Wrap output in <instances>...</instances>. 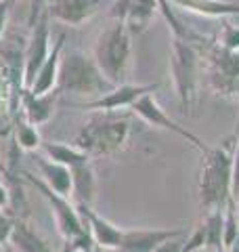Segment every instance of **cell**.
I'll use <instances>...</instances> for the list:
<instances>
[{"instance_id":"cell-39","label":"cell","mask_w":239,"mask_h":252,"mask_svg":"<svg viewBox=\"0 0 239 252\" xmlns=\"http://www.w3.org/2000/svg\"><path fill=\"white\" fill-rule=\"evenodd\" d=\"M0 252H6V248H4V246H0Z\"/></svg>"},{"instance_id":"cell-20","label":"cell","mask_w":239,"mask_h":252,"mask_svg":"<svg viewBox=\"0 0 239 252\" xmlns=\"http://www.w3.org/2000/svg\"><path fill=\"white\" fill-rule=\"evenodd\" d=\"M40 149H42L44 156L49 158V160L65 164V166H69V168L92 160V158L86 152H82L78 145H67V143H61V141H49V143H42Z\"/></svg>"},{"instance_id":"cell-35","label":"cell","mask_w":239,"mask_h":252,"mask_svg":"<svg viewBox=\"0 0 239 252\" xmlns=\"http://www.w3.org/2000/svg\"><path fill=\"white\" fill-rule=\"evenodd\" d=\"M231 137H239V120H237V124H235V130H233V135H231Z\"/></svg>"},{"instance_id":"cell-25","label":"cell","mask_w":239,"mask_h":252,"mask_svg":"<svg viewBox=\"0 0 239 252\" xmlns=\"http://www.w3.org/2000/svg\"><path fill=\"white\" fill-rule=\"evenodd\" d=\"M237 238H239V215H237L235 198H231L225 208V227H222V244H225V250Z\"/></svg>"},{"instance_id":"cell-23","label":"cell","mask_w":239,"mask_h":252,"mask_svg":"<svg viewBox=\"0 0 239 252\" xmlns=\"http://www.w3.org/2000/svg\"><path fill=\"white\" fill-rule=\"evenodd\" d=\"M13 139L21 149L26 152H36L42 145V137L34 124H30L21 114L13 118Z\"/></svg>"},{"instance_id":"cell-13","label":"cell","mask_w":239,"mask_h":252,"mask_svg":"<svg viewBox=\"0 0 239 252\" xmlns=\"http://www.w3.org/2000/svg\"><path fill=\"white\" fill-rule=\"evenodd\" d=\"M187 233L185 227H172V229H124L120 248L122 252H153L159 244Z\"/></svg>"},{"instance_id":"cell-2","label":"cell","mask_w":239,"mask_h":252,"mask_svg":"<svg viewBox=\"0 0 239 252\" xmlns=\"http://www.w3.org/2000/svg\"><path fill=\"white\" fill-rule=\"evenodd\" d=\"M233 145L235 137H229L204 154L199 170V204L206 212L225 210L227 202L233 198Z\"/></svg>"},{"instance_id":"cell-1","label":"cell","mask_w":239,"mask_h":252,"mask_svg":"<svg viewBox=\"0 0 239 252\" xmlns=\"http://www.w3.org/2000/svg\"><path fill=\"white\" fill-rule=\"evenodd\" d=\"M134 114L116 112H97L80 126L76 135V145L90 158L116 156L130 145L134 132H139Z\"/></svg>"},{"instance_id":"cell-18","label":"cell","mask_w":239,"mask_h":252,"mask_svg":"<svg viewBox=\"0 0 239 252\" xmlns=\"http://www.w3.org/2000/svg\"><path fill=\"white\" fill-rule=\"evenodd\" d=\"M71 195L78 204H90L97 198V172L92 162H84L71 168Z\"/></svg>"},{"instance_id":"cell-22","label":"cell","mask_w":239,"mask_h":252,"mask_svg":"<svg viewBox=\"0 0 239 252\" xmlns=\"http://www.w3.org/2000/svg\"><path fill=\"white\" fill-rule=\"evenodd\" d=\"M19 105H21V94L17 93V89L13 84L9 65L0 57V112H6L13 120L19 114Z\"/></svg>"},{"instance_id":"cell-30","label":"cell","mask_w":239,"mask_h":252,"mask_svg":"<svg viewBox=\"0 0 239 252\" xmlns=\"http://www.w3.org/2000/svg\"><path fill=\"white\" fill-rule=\"evenodd\" d=\"M231 191H233V198L239 193V137L233 145V185H231Z\"/></svg>"},{"instance_id":"cell-7","label":"cell","mask_w":239,"mask_h":252,"mask_svg":"<svg viewBox=\"0 0 239 252\" xmlns=\"http://www.w3.org/2000/svg\"><path fill=\"white\" fill-rule=\"evenodd\" d=\"M23 177H26L31 183V187L38 189L40 195L46 200V204H49V208H51L53 217H55V225H57V229H59L63 240L71 242V240L80 238L84 231L90 229L89 223H86V219L80 215L78 208L69 202V198H65V195H61L57 191H53V189L46 185L42 179H36L34 175H30V172H26Z\"/></svg>"},{"instance_id":"cell-33","label":"cell","mask_w":239,"mask_h":252,"mask_svg":"<svg viewBox=\"0 0 239 252\" xmlns=\"http://www.w3.org/2000/svg\"><path fill=\"white\" fill-rule=\"evenodd\" d=\"M11 204V187L0 181V210H4Z\"/></svg>"},{"instance_id":"cell-27","label":"cell","mask_w":239,"mask_h":252,"mask_svg":"<svg viewBox=\"0 0 239 252\" xmlns=\"http://www.w3.org/2000/svg\"><path fill=\"white\" fill-rule=\"evenodd\" d=\"M185 238H187V233L166 240V242L159 244V246H157L153 252H182V246H185Z\"/></svg>"},{"instance_id":"cell-38","label":"cell","mask_w":239,"mask_h":252,"mask_svg":"<svg viewBox=\"0 0 239 252\" xmlns=\"http://www.w3.org/2000/svg\"><path fill=\"white\" fill-rule=\"evenodd\" d=\"M94 252H107V250H105V248H99V246H97V248H94Z\"/></svg>"},{"instance_id":"cell-16","label":"cell","mask_w":239,"mask_h":252,"mask_svg":"<svg viewBox=\"0 0 239 252\" xmlns=\"http://www.w3.org/2000/svg\"><path fill=\"white\" fill-rule=\"evenodd\" d=\"M170 4L212 19H227L235 15L239 17V2H229V0H170Z\"/></svg>"},{"instance_id":"cell-24","label":"cell","mask_w":239,"mask_h":252,"mask_svg":"<svg viewBox=\"0 0 239 252\" xmlns=\"http://www.w3.org/2000/svg\"><path fill=\"white\" fill-rule=\"evenodd\" d=\"M202 223L206 227V246L212 248V250H216V252H225V244H222L225 210H208Z\"/></svg>"},{"instance_id":"cell-14","label":"cell","mask_w":239,"mask_h":252,"mask_svg":"<svg viewBox=\"0 0 239 252\" xmlns=\"http://www.w3.org/2000/svg\"><path fill=\"white\" fill-rule=\"evenodd\" d=\"M76 208H78L80 215L86 219V223H89V227H90V233H92V240L99 248H105V250L120 248L124 229H120L118 225H114L103 215H99L90 204H78Z\"/></svg>"},{"instance_id":"cell-28","label":"cell","mask_w":239,"mask_h":252,"mask_svg":"<svg viewBox=\"0 0 239 252\" xmlns=\"http://www.w3.org/2000/svg\"><path fill=\"white\" fill-rule=\"evenodd\" d=\"M13 225H15V219H11L9 215H4V212H0V246L9 244Z\"/></svg>"},{"instance_id":"cell-15","label":"cell","mask_w":239,"mask_h":252,"mask_svg":"<svg viewBox=\"0 0 239 252\" xmlns=\"http://www.w3.org/2000/svg\"><path fill=\"white\" fill-rule=\"evenodd\" d=\"M63 44H65V34H59L57 40H55L53 49L49 53V57L42 63V67L38 69V74L34 78V84L30 86L31 93L36 94H42V93H49L53 89H57V82H59V67H61V57H63Z\"/></svg>"},{"instance_id":"cell-31","label":"cell","mask_w":239,"mask_h":252,"mask_svg":"<svg viewBox=\"0 0 239 252\" xmlns=\"http://www.w3.org/2000/svg\"><path fill=\"white\" fill-rule=\"evenodd\" d=\"M13 4H15V0H2L0 2V38L4 36L6 26H9V15H11Z\"/></svg>"},{"instance_id":"cell-37","label":"cell","mask_w":239,"mask_h":252,"mask_svg":"<svg viewBox=\"0 0 239 252\" xmlns=\"http://www.w3.org/2000/svg\"><path fill=\"white\" fill-rule=\"evenodd\" d=\"M4 248H6V252H17V250H13V248L9 246V244H4Z\"/></svg>"},{"instance_id":"cell-36","label":"cell","mask_w":239,"mask_h":252,"mask_svg":"<svg viewBox=\"0 0 239 252\" xmlns=\"http://www.w3.org/2000/svg\"><path fill=\"white\" fill-rule=\"evenodd\" d=\"M235 204H237V215H239V193L235 195Z\"/></svg>"},{"instance_id":"cell-26","label":"cell","mask_w":239,"mask_h":252,"mask_svg":"<svg viewBox=\"0 0 239 252\" xmlns=\"http://www.w3.org/2000/svg\"><path fill=\"white\" fill-rule=\"evenodd\" d=\"M218 44H222L229 51H237L239 53V26H233L231 21L222 19L220 26V34H218Z\"/></svg>"},{"instance_id":"cell-6","label":"cell","mask_w":239,"mask_h":252,"mask_svg":"<svg viewBox=\"0 0 239 252\" xmlns=\"http://www.w3.org/2000/svg\"><path fill=\"white\" fill-rule=\"evenodd\" d=\"M189 42L197 46V51L202 53L206 65H208L212 91L222 97L239 99V53L225 49L222 44H218V40L204 38L197 32Z\"/></svg>"},{"instance_id":"cell-9","label":"cell","mask_w":239,"mask_h":252,"mask_svg":"<svg viewBox=\"0 0 239 252\" xmlns=\"http://www.w3.org/2000/svg\"><path fill=\"white\" fill-rule=\"evenodd\" d=\"M49 13H42L38 17V21L31 26V34L26 42V55H23V82L26 89H30L34 84V78L38 74V69L42 67V63L49 57V53L53 49L51 44V26H49Z\"/></svg>"},{"instance_id":"cell-10","label":"cell","mask_w":239,"mask_h":252,"mask_svg":"<svg viewBox=\"0 0 239 252\" xmlns=\"http://www.w3.org/2000/svg\"><path fill=\"white\" fill-rule=\"evenodd\" d=\"M109 4L111 0H49L44 11L49 13L53 21L63 23V26L80 28L92 17H97Z\"/></svg>"},{"instance_id":"cell-11","label":"cell","mask_w":239,"mask_h":252,"mask_svg":"<svg viewBox=\"0 0 239 252\" xmlns=\"http://www.w3.org/2000/svg\"><path fill=\"white\" fill-rule=\"evenodd\" d=\"M159 86H162L159 82H153V84H130V82H124V84L114 86V89H111L109 93H105L103 97L86 101V103H82L80 107L82 109H94V112H116V109L130 107L134 101L143 97V94L155 93Z\"/></svg>"},{"instance_id":"cell-19","label":"cell","mask_w":239,"mask_h":252,"mask_svg":"<svg viewBox=\"0 0 239 252\" xmlns=\"http://www.w3.org/2000/svg\"><path fill=\"white\" fill-rule=\"evenodd\" d=\"M36 164H38V170H40V179H42L53 191L69 198L71 195V168L65 166V164L49 160L46 156L44 158L38 156Z\"/></svg>"},{"instance_id":"cell-17","label":"cell","mask_w":239,"mask_h":252,"mask_svg":"<svg viewBox=\"0 0 239 252\" xmlns=\"http://www.w3.org/2000/svg\"><path fill=\"white\" fill-rule=\"evenodd\" d=\"M9 246L17 252H55V248L49 244V240H44L34 227L26 220H15Z\"/></svg>"},{"instance_id":"cell-32","label":"cell","mask_w":239,"mask_h":252,"mask_svg":"<svg viewBox=\"0 0 239 252\" xmlns=\"http://www.w3.org/2000/svg\"><path fill=\"white\" fill-rule=\"evenodd\" d=\"M0 175H2V179H4V183L9 185L13 191H15V187H17V181H15V177H13V172L9 170V166H6V164L0 160Z\"/></svg>"},{"instance_id":"cell-21","label":"cell","mask_w":239,"mask_h":252,"mask_svg":"<svg viewBox=\"0 0 239 252\" xmlns=\"http://www.w3.org/2000/svg\"><path fill=\"white\" fill-rule=\"evenodd\" d=\"M155 11H159V4L157 0H132L128 13H126V28H128L134 34H143L149 26L151 21L155 17Z\"/></svg>"},{"instance_id":"cell-3","label":"cell","mask_w":239,"mask_h":252,"mask_svg":"<svg viewBox=\"0 0 239 252\" xmlns=\"http://www.w3.org/2000/svg\"><path fill=\"white\" fill-rule=\"evenodd\" d=\"M114 82L101 72L92 55L84 51H69L61 57L59 82L57 89L61 93H69L76 97H92L99 99L114 89Z\"/></svg>"},{"instance_id":"cell-5","label":"cell","mask_w":239,"mask_h":252,"mask_svg":"<svg viewBox=\"0 0 239 252\" xmlns=\"http://www.w3.org/2000/svg\"><path fill=\"white\" fill-rule=\"evenodd\" d=\"M132 32L124 21H114L97 36L92 57L116 86L128 82L132 69Z\"/></svg>"},{"instance_id":"cell-12","label":"cell","mask_w":239,"mask_h":252,"mask_svg":"<svg viewBox=\"0 0 239 252\" xmlns=\"http://www.w3.org/2000/svg\"><path fill=\"white\" fill-rule=\"evenodd\" d=\"M59 94H61L59 89H53V91L42 93V94H36L30 89H23L19 114L26 118L30 124L42 126L53 118L55 107H57V101H59Z\"/></svg>"},{"instance_id":"cell-29","label":"cell","mask_w":239,"mask_h":252,"mask_svg":"<svg viewBox=\"0 0 239 252\" xmlns=\"http://www.w3.org/2000/svg\"><path fill=\"white\" fill-rule=\"evenodd\" d=\"M46 2H49V0H30V15H28V26H30V28L34 26L40 15L44 13Z\"/></svg>"},{"instance_id":"cell-8","label":"cell","mask_w":239,"mask_h":252,"mask_svg":"<svg viewBox=\"0 0 239 252\" xmlns=\"http://www.w3.org/2000/svg\"><path fill=\"white\" fill-rule=\"evenodd\" d=\"M128 109L139 118V120L145 122V124L157 126V128H164V130H170V132H174V135H179L180 139H185L187 143L193 145L197 152L206 154V152L210 149V145H206L197 135H193L191 130H187L185 126H180L177 120H172V118L162 109V105L157 103V99L153 97V93L143 94V97L134 101V103H132Z\"/></svg>"},{"instance_id":"cell-34","label":"cell","mask_w":239,"mask_h":252,"mask_svg":"<svg viewBox=\"0 0 239 252\" xmlns=\"http://www.w3.org/2000/svg\"><path fill=\"white\" fill-rule=\"evenodd\" d=\"M59 252H78V250H76L74 246H71V242H67V240H65V242H63V246H61V250H59Z\"/></svg>"},{"instance_id":"cell-4","label":"cell","mask_w":239,"mask_h":252,"mask_svg":"<svg viewBox=\"0 0 239 252\" xmlns=\"http://www.w3.org/2000/svg\"><path fill=\"white\" fill-rule=\"evenodd\" d=\"M204 57L195 44L185 38L172 36L170 44V76L174 93L179 97L182 114L193 116V109L199 99V80H202Z\"/></svg>"},{"instance_id":"cell-40","label":"cell","mask_w":239,"mask_h":252,"mask_svg":"<svg viewBox=\"0 0 239 252\" xmlns=\"http://www.w3.org/2000/svg\"><path fill=\"white\" fill-rule=\"evenodd\" d=\"M0 2H2V0H0Z\"/></svg>"}]
</instances>
